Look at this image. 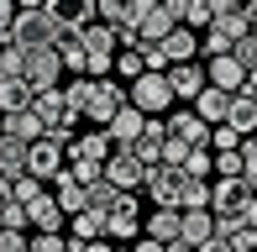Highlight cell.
<instances>
[{
	"mask_svg": "<svg viewBox=\"0 0 257 252\" xmlns=\"http://www.w3.org/2000/svg\"><path fill=\"white\" fill-rule=\"evenodd\" d=\"M63 37V27H58V16L48 6H16V16H11L6 27V42H16V48H53V42Z\"/></svg>",
	"mask_w": 257,
	"mask_h": 252,
	"instance_id": "obj_1",
	"label": "cell"
},
{
	"mask_svg": "<svg viewBox=\"0 0 257 252\" xmlns=\"http://www.w3.org/2000/svg\"><path fill=\"white\" fill-rule=\"evenodd\" d=\"M32 110H37V121H42V137H53V142H68L74 137V126H79V116L68 110V100H63V89H37L32 95Z\"/></svg>",
	"mask_w": 257,
	"mask_h": 252,
	"instance_id": "obj_2",
	"label": "cell"
},
{
	"mask_svg": "<svg viewBox=\"0 0 257 252\" xmlns=\"http://www.w3.org/2000/svg\"><path fill=\"white\" fill-rule=\"evenodd\" d=\"M126 100H132L142 116H168V110H173V89H168V79L153 74V68H142L137 79H126Z\"/></svg>",
	"mask_w": 257,
	"mask_h": 252,
	"instance_id": "obj_3",
	"label": "cell"
},
{
	"mask_svg": "<svg viewBox=\"0 0 257 252\" xmlns=\"http://www.w3.org/2000/svg\"><path fill=\"white\" fill-rule=\"evenodd\" d=\"M121 100H126V84H121L115 74L89 79V84H84V110H79V116H84V121H95V126H105V121L115 116V105H121Z\"/></svg>",
	"mask_w": 257,
	"mask_h": 252,
	"instance_id": "obj_4",
	"label": "cell"
},
{
	"mask_svg": "<svg viewBox=\"0 0 257 252\" xmlns=\"http://www.w3.org/2000/svg\"><path fill=\"white\" fill-rule=\"evenodd\" d=\"M63 163H68L63 142H53V137H32V142H27V174H32V179L53 184V179L63 174Z\"/></svg>",
	"mask_w": 257,
	"mask_h": 252,
	"instance_id": "obj_5",
	"label": "cell"
},
{
	"mask_svg": "<svg viewBox=\"0 0 257 252\" xmlns=\"http://www.w3.org/2000/svg\"><path fill=\"white\" fill-rule=\"evenodd\" d=\"M21 79L32 84V95H37V89L63 84V58H58V48H32V53H27V68H21Z\"/></svg>",
	"mask_w": 257,
	"mask_h": 252,
	"instance_id": "obj_6",
	"label": "cell"
},
{
	"mask_svg": "<svg viewBox=\"0 0 257 252\" xmlns=\"http://www.w3.org/2000/svg\"><path fill=\"white\" fill-rule=\"evenodd\" d=\"M105 236H110V242H137V236H142V215H137L132 189H121V200L105 210Z\"/></svg>",
	"mask_w": 257,
	"mask_h": 252,
	"instance_id": "obj_7",
	"label": "cell"
},
{
	"mask_svg": "<svg viewBox=\"0 0 257 252\" xmlns=\"http://www.w3.org/2000/svg\"><path fill=\"white\" fill-rule=\"evenodd\" d=\"M105 179H110L115 189H142V179H147V163L132 153V147H110V158H105Z\"/></svg>",
	"mask_w": 257,
	"mask_h": 252,
	"instance_id": "obj_8",
	"label": "cell"
},
{
	"mask_svg": "<svg viewBox=\"0 0 257 252\" xmlns=\"http://www.w3.org/2000/svg\"><path fill=\"white\" fill-rule=\"evenodd\" d=\"M252 194H257V189H252L241 174H226V179L210 184V210H215V215H241V205H247Z\"/></svg>",
	"mask_w": 257,
	"mask_h": 252,
	"instance_id": "obj_9",
	"label": "cell"
},
{
	"mask_svg": "<svg viewBox=\"0 0 257 252\" xmlns=\"http://www.w3.org/2000/svg\"><path fill=\"white\" fill-rule=\"evenodd\" d=\"M142 189L153 194V205H179V194H184V168L147 163V179H142Z\"/></svg>",
	"mask_w": 257,
	"mask_h": 252,
	"instance_id": "obj_10",
	"label": "cell"
},
{
	"mask_svg": "<svg viewBox=\"0 0 257 252\" xmlns=\"http://www.w3.org/2000/svg\"><path fill=\"white\" fill-rule=\"evenodd\" d=\"M110 137H105V126H89V132H74L63 142V153L68 158H89V163H105V158H110Z\"/></svg>",
	"mask_w": 257,
	"mask_h": 252,
	"instance_id": "obj_11",
	"label": "cell"
},
{
	"mask_svg": "<svg viewBox=\"0 0 257 252\" xmlns=\"http://www.w3.org/2000/svg\"><path fill=\"white\" fill-rule=\"evenodd\" d=\"M142 121H147L142 110H137L132 100H121V105H115V116L105 121V137H110L115 147H132V142H137V132H142Z\"/></svg>",
	"mask_w": 257,
	"mask_h": 252,
	"instance_id": "obj_12",
	"label": "cell"
},
{
	"mask_svg": "<svg viewBox=\"0 0 257 252\" xmlns=\"http://www.w3.org/2000/svg\"><path fill=\"white\" fill-rule=\"evenodd\" d=\"M68 226V215L58 210V200H53V189H42L37 200L27 205V231H63Z\"/></svg>",
	"mask_w": 257,
	"mask_h": 252,
	"instance_id": "obj_13",
	"label": "cell"
},
{
	"mask_svg": "<svg viewBox=\"0 0 257 252\" xmlns=\"http://www.w3.org/2000/svg\"><path fill=\"white\" fill-rule=\"evenodd\" d=\"M231 95H236V89H220V84H205L200 95L189 100V110H194V116H200L205 126H215V121H226V110H231Z\"/></svg>",
	"mask_w": 257,
	"mask_h": 252,
	"instance_id": "obj_14",
	"label": "cell"
},
{
	"mask_svg": "<svg viewBox=\"0 0 257 252\" xmlns=\"http://www.w3.org/2000/svg\"><path fill=\"white\" fill-rule=\"evenodd\" d=\"M163 79H168V89H173V100H194V95H200V89H205V68L200 63H168V74H163Z\"/></svg>",
	"mask_w": 257,
	"mask_h": 252,
	"instance_id": "obj_15",
	"label": "cell"
},
{
	"mask_svg": "<svg viewBox=\"0 0 257 252\" xmlns=\"http://www.w3.org/2000/svg\"><path fill=\"white\" fill-rule=\"evenodd\" d=\"M158 48H163L168 63H189V58H200V32H194V27H173Z\"/></svg>",
	"mask_w": 257,
	"mask_h": 252,
	"instance_id": "obj_16",
	"label": "cell"
},
{
	"mask_svg": "<svg viewBox=\"0 0 257 252\" xmlns=\"http://www.w3.org/2000/svg\"><path fill=\"white\" fill-rule=\"evenodd\" d=\"M173 27H179V16L168 11V0H153V6H147V16L137 21V32H142V42H163V37H168Z\"/></svg>",
	"mask_w": 257,
	"mask_h": 252,
	"instance_id": "obj_17",
	"label": "cell"
},
{
	"mask_svg": "<svg viewBox=\"0 0 257 252\" xmlns=\"http://www.w3.org/2000/svg\"><path fill=\"white\" fill-rule=\"evenodd\" d=\"M48 11L58 16V27L63 32H79L95 21V0H48Z\"/></svg>",
	"mask_w": 257,
	"mask_h": 252,
	"instance_id": "obj_18",
	"label": "cell"
},
{
	"mask_svg": "<svg viewBox=\"0 0 257 252\" xmlns=\"http://www.w3.org/2000/svg\"><path fill=\"white\" fill-rule=\"evenodd\" d=\"M241 79H247V68H241L231 53H220V58H205V84H220V89H241Z\"/></svg>",
	"mask_w": 257,
	"mask_h": 252,
	"instance_id": "obj_19",
	"label": "cell"
},
{
	"mask_svg": "<svg viewBox=\"0 0 257 252\" xmlns=\"http://www.w3.org/2000/svg\"><path fill=\"white\" fill-rule=\"evenodd\" d=\"M163 137H168L163 116H147V121H142V132H137V142H132V153L142 158V163H158V153H163Z\"/></svg>",
	"mask_w": 257,
	"mask_h": 252,
	"instance_id": "obj_20",
	"label": "cell"
},
{
	"mask_svg": "<svg viewBox=\"0 0 257 252\" xmlns=\"http://www.w3.org/2000/svg\"><path fill=\"white\" fill-rule=\"evenodd\" d=\"M179 236L189 247H200L205 236H215V210H179Z\"/></svg>",
	"mask_w": 257,
	"mask_h": 252,
	"instance_id": "obj_21",
	"label": "cell"
},
{
	"mask_svg": "<svg viewBox=\"0 0 257 252\" xmlns=\"http://www.w3.org/2000/svg\"><path fill=\"white\" fill-rule=\"evenodd\" d=\"M0 132L32 142V137H42V121H37V110H32V105H21V110H6V116H0Z\"/></svg>",
	"mask_w": 257,
	"mask_h": 252,
	"instance_id": "obj_22",
	"label": "cell"
},
{
	"mask_svg": "<svg viewBox=\"0 0 257 252\" xmlns=\"http://www.w3.org/2000/svg\"><path fill=\"white\" fill-rule=\"evenodd\" d=\"M163 126H168L173 137H184V142H205V137H210V126L194 116V110H168V116H163ZM205 147H210V142H205Z\"/></svg>",
	"mask_w": 257,
	"mask_h": 252,
	"instance_id": "obj_23",
	"label": "cell"
},
{
	"mask_svg": "<svg viewBox=\"0 0 257 252\" xmlns=\"http://www.w3.org/2000/svg\"><path fill=\"white\" fill-rule=\"evenodd\" d=\"M89 236H105V215L100 210H74L68 215V247L89 242Z\"/></svg>",
	"mask_w": 257,
	"mask_h": 252,
	"instance_id": "obj_24",
	"label": "cell"
},
{
	"mask_svg": "<svg viewBox=\"0 0 257 252\" xmlns=\"http://www.w3.org/2000/svg\"><path fill=\"white\" fill-rule=\"evenodd\" d=\"M0 174H6V179H21V174H27V142H21V137H6V132H0Z\"/></svg>",
	"mask_w": 257,
	"mask_h": 252,
	"instance_id": "obj_25",
	"label": "cell"
},
{
	"mask_svg": "<svg viewBox=\"0 0 257 252\" xmlns=\"http://www.w3.org/2000/svg\"><path fill=\"white\" fill-rule=\"evenodd\" d=\"M142 231L158 236V242H173V236H179V205H158V210L142 221Z\"/></svg>",
	"mask_w": 257,
	"mask_h": 252,
	"instance_id": "obj_26",
	"label": "cell"
},
{
	"mask_svg": "<svg viewBox=\"0 0 257 252\" xmlns=\"http://www.w3.org/2000/svg\"><path fill=\"white\" fill-rule=\"evenodd\" d=\"M226 126H236L241 137H252V132H257V105H252L247 95H241V89H236V95H231V110H226Z\"/></svg>",
	"mask_w": 257,
	"mask_h": 252,
	"instance_id": "obj_27",
	"label": "cell"
},
{
	"mask_svg": "<svg viewBox=\"0 0 257 252\" xmlns=\"http://www.w3.org/2000/svg\"><path fill=\"white\" fill-rule=\"evenodd\" d=\"M179 210H210V179H200V174H184Z\"/></svg>",
	"mask_w": 257,
	"mask_h": 252,
	"instance_id": "obj_28",
	"label": "cell"
},
{
	"mask_svg": "<svg viewBox=\"0 0 257 252\" xmlns=\"http://www.w3.org/2000/svg\"><path fill=\"white\" fill-rule=\"evenodd\" d=\"M115 200H121V189H115V184H110L105 174L95 179V184H84V210H100V215H105V210H110Z\"/></svg>",
	"mask_w": 257,
	"mask_h": 252,
	"instance_id": "obj_29",
	"label": "cell"
},
{
	"mask_svg": "<svg viewBox=\"0 0 257 252\" xmlns=\"http://www.w3.org/2000/svg\"><path fill=\"white\" fill-rule=\"evenodd\" d=\"M21 105H32V84L27 79H0V116L21 110Z\"/></svg>",
	"mask_w": 257,
	"mask_h": 252,
	"instance_id": "obj_30",
	"label": "cell"
},
{
	"mask_svg": "<svg viewBox=\"0 0 257 252\" xmlns=\"http://www.w3.org/2000/svg\"><path fill=\"white\" fill-rule=\"evenodd\" d=\"M53 48H58V58H63V68L84 74V42H79V32H63V37H58Z\"/></svg>",
	"mask_w": 257,
	"mask_h": 252,
	"instance_id": "obj_31",
	"label": "cell"
},
{
	"mask_svg": "<svg viewBox=\"0 0 257 252\" xmlns=\"http://www.w3.org/2000/svg\"><path fill=\"white\" fill-rule=\"evenodd\" d=\"M210 163H215V153H210L205 142H194L189 153H184V163H179V168H184V174H200V179H210Z\"/></svg>",
	"mask_w": 257,
	"mask_h": 252,
	"instance_id": "obj_32",
	"label": "cell"
},
{
	"mask_svg": "<svg viewBox=\"0 0 257 252\" xmlns=\"http://www.w3.org/2000/svg\"><path fill=\"white\" fill-rule=\"evenodd\" d=\"M205 142H210V153H231V147H241V132H236V126H226V121H215Z\"/></svg>",
	"mask_w": 257,
	"mask_h": 252,
	"instance_id": "obj_33",
	"label": "cell"
},
{
	"mask_svg": "<svg viewBox=\"0 0 257 252\" xmlns=\"http://www.w3.org/2000/svg\"><path fill=\"white\" fill-rule=\"evenodd\" d=\"M27 252H74L63 231H32L27 236Z\"/></svg>",
	"mask_w": 257,
	"mask_h": 252,
	"instance_id": "obj_34",
	"label": "cell"
},
{
	"mask_svg": "<svg viewBox=\"0 0 257 252\" xmlns=\"http://www.w3.org/2000/svg\"><path fill=\"white\" fill-rule=\"evenodd\" d=\"M21 68H27V48L6 42V48H0V79H21Z\"/></svg>",
	"mask_w": 257,
	"mask_h": 252,
	"instance_id": "obj_35",
	"label": "cell"
},
{
	"mask_svg": "<svg viewBox=\"0 0 257 252\" xmlns=\"http://www.w3.org/2000/svg\"><path fill=\"white\" fill-rule=\"evenodd\" d=\"M189 147H194V142H184V137H173V132H168V137H163V153H158V163L179 168V163H184V153H189Z\"/></svg>",
	"mask_w": 257,
	"mask_h": 252,
	"instance_id": "obj_36",
	"label": "cell"
},
{
	"mask_svg": "<svg viewBox=\"0 0 257 252\" xmlns=\"http://www.w3.org/2000/svg\"><path fill=\"white\" fill-rule=\"evenodd\" d=\"M42 189H48V184H42V179H32V174H21V179H11V194H16L21 205H32V200H37Z\"/></svg>",
	"mask_w": 257,
	"mask_h": 252,
	"instance_id": "obj_37",
	"label": "cell"
},
{
	"mask_svg": "<svg viewBox=\"0 0 257 252\" xmlns=\"http://www.w3.org/2000/svg\"><path fill=\"white\" fill-rule=\"evenodd\" d=\"M241 179H247V184H257V137H241Z\"/></svg>",
	"mask_w": 257,
	"mask_h": 252,
	"instance_id": "obj_38",
	"label": "cell"
},
{
	"mask_svg": "<svg viewBox=\"0 0 257 252\" xmlns=\"http://www.w3.org/2000/svg\"><path fill=\"white\" fill-rule=\"evenodd\" d=\"M0 226H6V231H27V205H21V200L0 205Z\"/></svg>",
	"mask_w": 257,
	"mask_h": 252,
	"instance_id": "obj_39",
	"label": "cell"
},
{
	"mask_svg": "<svg viewBox=\"0 0 257 252\" xmlns=\"http://www.w3.org/2000/svg\"><path fill=\"white\" fill-rule=\"evenodd\" d=\"M68 174H74L79 184H95V179L105 174V163H89V158H68Z\"/></svg>",
	"mask_w": 257,
	"mask_h": 252,
	"instance_id": "obj_40",
	"label": "cell"
},
{
	"mask_svg": "<svg viewBox=\"0 0 257 252\" xmlns=\"http://www.w3.org/2000/svg\"><path fill=\"white\" fill-rule=\"evenodd\" d=\"M231 58H236L241 68H257V37H252V32L241 42H231Z\"/></svg>",
	"mask_w": 257,
	"mask_h": 252,
	"instance_id": "obj_41",
	"label": "cell"
},
{
	"mask_svg": "<svg viewBox=\"0 0 257 252\" xmlns=\"http://www.w3.org/2000/svg\"><path fill=\"white\" fill-rule=\"evenodd\" d=\"M210 168H215L220 179H226V174H241V153H236V147H231V153H215V163H210Z\"/></svg>",
	"mask_w": 257,
	"mask_h": 252,
	"instance_id": "obj_42",
	"label": "cell"
},
{
	"mask_svg": "<svg viewBox=\"0 0 257 252\" xmlns=\"http://www.w3.org/2000/svg\"><path fill=\"white\" fill-rule=\"evenodd\" d=\"M231 252H257V226H241V231L231 236Z\"/></svg>",
	"mask_w": 257,
	"mask_h": 252,
	"instance_id": "obj_43",
	"label": "cell"
},
{
	"mask_svg": "<svg viewBox=\"0 0 257 252\" xmlns=\"http://www.w3.org/2000/svg\"><path fill=\"white\" fill-rule=\"evenodd\" d=\"M0 252H27V231H6L0 226Z\"/></svg>",
	"mask_w": 257,
	"mask_h": 252,
	"instance_id": "obj_44",
	"label": "cell"
},
{
	"mask_svg": "<svg viewBox=\"0 0 257 252\" xmlns=\"http://www.w3.org/2000/svg\"><path fill=\"white\" fill-rule=\"evenodd\" d=\"M74 252H115V242L110 236H89V242H79Z\"/></svg>",
	"mask_w": 257,
	"mask_h": 252,
	"instance_id": "obj_45",
	"label": "cell"
},
{
	"mask_svg": "<svg viewBox=\"0 0 257 252\" xmlns=\"http://www.w3.org/2000/svg\"><path fill=\"white\" fill-rule=\"evenodd\" d=\"M205 11H210V21H215V16H226V11H236V0H205Z\"/></svg>",
	"mask_w": 257,
	"mask_h": 252,
	"instance_id": "obj_46",
	"label": "cell"
},
{
	"mask_svg": "<svg viewBox=\"0 0 257 252\" xmlns=\"http://www.w3.org/2000/svg\"><path fill=\"white\" fill-rule=\"evenodd\" d=\"M241 95H247L252 105H257V68H247V79H241Z\"/></svg>",
	"mask_w": 257,
	"mask_h": 252,
	"instance_id": "obj_47",
	"label": "cell"
},
{
	"mask_svg": "<svg viewBox=\"0 0 257 252\" xmlns=\"http://www.w3.org/2000/svg\"><path fill=\"white\" fill-rule=\"evenodd\" d=\"M11 16H16V0H0V37H6V27H11Z\"/></svg>",
	"mask_w": 257,
	"mask_h": 252,
	"instance_id": "obj_48",
	"label": "cell"
},
{
	"mask_svg": "<svg viewBox=\"0 0 257 252\" xmlns=\"http://www.w3.org/2000/svg\"><path fill=\"white\" fill-rule=\"evenodd\" d=\"M163 252H194V247L184 242V236H173V242H163Z\"/></svg>",
	"mask_w": 257,
	"mask_h": 252,
	"instance_id": "obj_49",
	"label": "cell"
},
{
	"mask_svg": "<svg viewBox=\"0 0 257 252\" xmlns=\"http://www.w3.org/2000/svg\"><path fill=\"white\" fill-rule=\"evenodd\" d=\"M11 200H16V194H11V179L0 174V205H11Z\"/></svg>",
	"mask_w": 257,
	"mask_h": 252,
	"instance_id": "obj_50",
	"label": "cell"
},
{
	"mask_svg": "<svg viewBox=\"0 0 257 252\" xmlns=\"http://www.w3.org/2000/svg\"><path fill=\"white\" fill-rule=\"evenodd\" d=\"M16 6H48V0H16Z\"/></svg>",
	"mask_w": 257,
	"mask_h": 252,
	"instance_id": "obj_51",
	"label": "cell"
},
{
	"mask_svg": "<svg viewBox=\"0 0 257 252\" xmlns=\"http://www.w3.org/2000/svg\"><path fill=\"white\" fill-rule=\"evenodd\" d=\"M115 252H132V247H115Z\"/></svg>",
	"mask_w": 257,
	"mask_h": 252,
	"instance_id": "obj_52",
	"label": "cell"
},
{
	"mask_svg": "<svg viewBox=\"0 0 257 252\" xmlns=\"http://www.w3.org/2000/svg\"><path fill=\"white\" fill-rule=\"evenodd\" d=\"M0 48H6V37H0Z\"/></svg>",
	"mask_w": 257,
	"mask_h": 252,
	"instance_id": "obj_53",
	"label": "cell"
},
{
	"mask_svg": "<svg viewBox=\"0 0 257 252\" xmlns=\"http://www.w3.org/2000/svg\"><path fill=\"white\" fill-rule=\"evenodd\" d=\"M252 189H257V184H252Z\"/></svg>",
	"mask_w": 257,
	"mask_h": 252,
	"instance_id": "obj_54",
	"label": "cell"
}]
</instances>
